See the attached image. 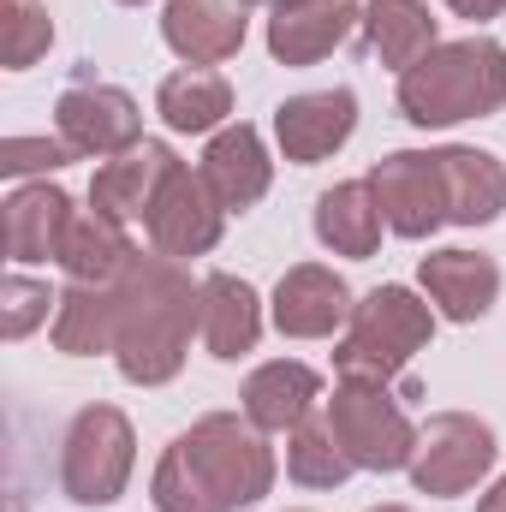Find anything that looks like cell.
Returning <instances> with one entry per match:
<instances>
[{
    "label": "cell",
    "mask_w": 506,
    "mask_h": 512,
    "mask_svg": "<svg viewBox=\"0 0 506 512\" xmlns=\"http://www.w3.org/2000/svg\"><path fill=\"white\" fill-rule=\"evenodd\" d=\"M274 489V453L251 417H197L155 465V512H245Z\"/></svg>",
    "instance_id": "cell-1"
},
{
    "label": "cell",
    "mask_w": 506,
    "mask_h": 512,
    "mask_svg": "<svg viewBox=\"0 0 506 512\" xmlns=\"http://www.w3.org/2000/svg\"><path fill=\"white\" fill-rule=\"evenodd\" d=\"M203 322V286H191V274L173 256H137L126 280H120V376L137 387H161L185 370V346L191 328Z\"/></svg>",
    "instance_id": "cell-2"
},
{
    "label": "cell",
    "mask_w": 506,
    "mask_h": 512,
    "mask_svg": "<svg viewBox=\"0 0 506 512\" xmlns=\"http://www.w3.org/2000/svg\"><path fill=\"white\" fill-rule=\"evenodd\" d=\"M506 108V48L495 36L435 42L417 66L399 72V114L423 131L489 120Z\"/></svg>",
    "instance_id": "cell-3"
},
{
    "label": "cell",
    "mask_w": 506,
    "mask_h": 512,
    "mask_svg": "<svg viewBox=\"0 0 506 512\" xmlns=\"http://www.w3.org/2000/svg\"><path fill=\"white\" fill-rule=\"evenodd\" d=\"M429 334H435V310L417 292L376 286L352 310V322L334 346V370H340V382H393L429 346Z\"/></svg>",
    "instance_id": "cell-4"
},
{
    "label": "cell",
    "mask_w": 506,
    "mask_h": 512,
    "mask_svg": "<svg viewBox=\"0 0 506 512\" xmlns=\"http://www.w3.org/2000/svg\"><path fill=\"white\" fill-rule=\"evenodd\" d=\"M137 435L120 405H84L60 441V489L78 507H114L131 483Z\"/></svg>",
    "instance_id": "cell-5"
},
{
    "label": "cell",
    "mask_w": 506,
    "mask_h": 512,
    "mask_svg": "<svg viewBox=\"0 0 506 512\" xmlns=\"http://www.w3.org/2000/svg\"><path fill=\"white\" fill-rule=\"evenodd\" d=\"M328 423L358 471H411L417 429L387 382H340L328 399Z\"/></svg>",
    "instance_id": "cell-6"
},
{
    "label": "cell",
    "mask_w": 506,
    "mask_h": 512,
    "mask_svg": "<svg viewBox=\"0 0 506 512\" xmlns=\"http://www.w3.org/2000/svg\"><path fill=\"white\" fill-rule=\"evenodd\" d=\"M495 429L471 411H435L423 429H417V453H411V483L417 495H435V501H453V495H471L489 471H495Z\"/></svg>",
    "instance_id": "cell-7"
},
{
    "label": "cell",
    "mask_w": 506,
    "mask_h": 512,
    "mask_svg": "<svg viewBox=\"0 0 506 512\" xmlns=\"http://www.w3.org/2000/svg\"><path fill=\"white\" fill-rule=\"evenodd\" d=\"M370 191L381 203L387 233H399V239H429L435 227H447V179H441L435 149H399V155L376 161Z\"/></svg>",
    "instance_id": "cell-8"
},
{
    "label": "cell",
    "mask_w": 506,
    "mask_h": 512,
    "mask_svg": "<svg viewBox=\"0 0 506 512\" xmlns=\"http://www.w3.org/2000/svg\"><path fill=\"white\" fill-rule=\"evenodd\" d=\"M60 137L72 143V155H96V161H114L143 143V114L126 90L114 84H72L54 108Z\"/></svg>",
    "instance_id": "cell-9"
},
{
    "label": "cell",
    "mask_w": 506,
    "mask_h": 512,
    "mask_svg": "<svg viewBox=\"0 0 506 512\" xmlns=\"http://www.w3.org/2000/svg\"><path fill=\"white\" fill-rule=\"evenodd\" d=\"M221 221H227V209L215 203V191L203 185V173H173L167 185H161V197H155V209H149V245L161 256H173V262H185V256H209L221 245Z\"/></svg>",
    "instance_id": "cell-10"
},
{
    "label": "cell",
    "mask_w": 506,
    "mask_h": 512,
    "mask_svg": "<svg viewBox=\"0 0 506 512\" xmlns=\"http://www.w3.org/2000/svg\"><path fill=\"white\" fill-rule=\"evenodd\" d=\"M352 310V286L322 262H298L274 286V328L286 340H328L352 322Z\"/></svg>",
    "instance_id": "cell-11"
},
{
    "label": "cell",
    "mask_w": 506,
    "mask_h": 512,
    "mask_svg": "<svg viewBox=\"0 0 506 512\" xmlns=\"http://www.w3.org/2000/svg\"><path fill=\"white\" fill-rule=\"evenodd\" d=\"M358 24H364L358 0H274V12H268V54L280 66H316Z\"/></svg>",
    "instance_id": "cell-12"
},
{
    "label": "cell",
    "mask_w": 506,
    "mask_h": 512,
    "mask_svg": "<svg viewBox=\"0 0 506 512\" xmlns=\"http://www.w3.org/2000/svg\"><path fill=\"white\" fill-rule=\"evenodd\" d=\"M179 173V155L167 149V143H155V137H143L137 149L126 155H114V161H102L96 167V179H90V209L96 215H108V221H149V209H155V197H161V185Z\"/></svg>",
    "instance_id": "cell-13"
},
{
    "label": "cell",
    "mask_w": 506,
    "mask_h": 512,
    "mask_svg": "<svg viewBox=\"0 0 506 512\" xmlns=\"http://www.w3.org/2000/svg\"><path fill=\"white\" fill-rule=\"evenodd\" d=\"M358 126V96L340 84V90H310V96H292L274 108V137L286 149V161L298 167H316L328 161Z\"/></svg>",
    "instance_id": "cell-14"
},
{
    "label": "cell",
    "mask_w": 506,
    "mask_h": 512,
    "mask_svg": "<svg viewBox=\"0 0 506 512\" xmlns=\"http://www.w3.org/2000/svg\"><path fill=\"white\" fill-rule=\"evenodd\" d=\"M245 0H167L161 36L185 66H221L245 48Z\"/></svg>",
    "instance_id": "cell-15"
},
{
    "label": "cell",
    "mask_w": 506,
    "mask_h": 512,
    "mask_svg": "<svg viewBox=\"0 0 506 512\" xmlns=\"http://www.w3.org/2000/svg\"><path fill=\"white\" fill-rule=\"evenodd\" d=\"M417 280L447 322H483L501 298V262L483 251H429Z\"/></svg>",
    "instance_id": "cell-16"
},
{
    "label": "cell",
    "mask_w": 506,
    "mask_h": 512,
    "mask_svg": "<svg viewBox=\"0 0 506 512\" xmlns=\"http://www.w3.org/2000/svg\"><path fill=\"white\" fill-rule=\"evenodd\" d=\"M197 173H203V185L215 191V203H221L227 215H245L251 203H262V191H268V179H274V161H268L256 126H227V131L209 137Z\"/></svg>",
    "instance_id": "cell-17"
},
{
    "label": "cell",
    "mask_w": 506,
    "mask_h": 512,
    "mask_svg": "<svg viewBox=\"0 0 506 512\" xmlns=\"http://www.w3.org/2000/svg\"><path fill=\"white\" fill-rule=\"evenodd\" d=\"M245 417H251L262 435H292L310 411H316V399H322V376L310 370V364H292V358H274V364H262L245 376Z\"/></svg>",
    "instance_id": "cell-18"
},
{
    "label": "cell",
    "mask_w": 506,
    "mask_h": 512,
    "mask_svg": "<svg viewBox=\"0 0 506 512\" xmlns=\"http://www.w3.org/2000/svg\"><path fill=\"white\" fill-rule=\"evenodd\" d=\"M72 197L60 185H24L6 197V215H0V239H6V256L12 262H48L60 256V239H66V221H72Z\"/></svg>",
    "instance_id": "cell-19"
},
{
    "label": "cell",
    "mask_w": 506,
    "mask_h": 512,
    "mask_svg": "<svg viewBox=\"0 0 506 512\" xmlns=\"http://www.w3.org/2000/svg\"><path fill=\"white\" fill-rule=\"evenodd\" d=\"M197 334H203V346H209L221 364L256 352V340H262V298H256L251 280H239V274H209V280H203V322H197Z\"/></svg>",
    "instance_id": "cell-20"
},
{
    "label": "cell",
    "mask_w": 506,
    "mask_h": 512,
    "mask_svg": "<svg viewBox=\"0 0 506 512\" xmlns=\"http://www.w3.org/2000/svg\"><path fill=\"white\" fill-rule=\"evenodd\" d=\"M78 286H120L131 268H137V245L126 239L120 221L108 215H72L66 221V239H60V256H54Z\"/></svg>",
    "instance_id": "cell-21"
},
{
    "label": "cell",
    "mask_w": 506,
    "mask_h": 512,
    "mask_svg": "<svg viewBox=\"0 0 506 512\" xmlns=\"http://www.w3.org/2000/svg\"><path fill=\"white\" fill-rule=\"evenodd\" d=\"M441 155V179H447V221L453 227H489L506 209V167L489 149H435Z\"/></svg>",
    "instance_id": "cell-22"
},
{
    "label": "cell",
    "mask_w": 506,
    "mask_h": 512,
    "mask_svg": "<svg viewBox=\"0 0 506 512\" xmlns=\"http://www.w3.org/2000/svg\"><path fill=\"white\" fill-rule=\"evenodd\" d=\"M120 340V286H66L54 304V346L66 358H96L114 352Z\"/></svg>",
    "instance_id": "cell-23"
},
{
    "label": "cell",
    "mask_w": 506,
    "mask_h": 512,
    "mask_svg": "<svg viewBox=\"0 0 506 512\" xmlns=\"http://www.w3.org/2000/svg\"><path fill=\"white\" fill-rule=\"evenodd\" d=\"M381 203L370 191V179H346L334 191L316 197V239L334 256H376L381 245Z\"/></svg>",
    "instance_id": "cell-24"
},
{
    "label": "cell",
    "mask_w": 506,
    "mask_h": 512,
    "mask_svg": "<svg viewBox=\"0 0 506 512\" xmlns=\"http://www.w3.org/2000/svg\"><path fill=\"white\" fill-rule=\"evenodd\" d=\"M155 114L167 120V131H215L227 114H233V84L209 66H185L173 78H161L155 90Z\"/></svg>",
    "instance_id": "cell-25"
},
{
    "label": "cell",
    "mask_w": 506,
    "mask_h": 512,
    "mask_svg": "<svg viewBox=\"0 0 506 512\" xmlns=\"http://www.w3.org/2000/svg\"><path fill=\"white\" fill-rule=\"evenodd\" d=\"M364 36L376 48L381 66H417L435 42H441V24L429 18L423 0H370L364 6Z\"/></svg>",
    "instance_id": "cell-26"
},
{
    "label": "cell",
    "mask_w": 506,
    "mask_h": 512,
    "mask_svg": "<svg viewBox=\"0 0 506 512\" xmlns=\"http://www.w3.org/2000/svg\"><path fill=\"white\" fill-rule=\"evenodd\" d=\"M352 471H358V465H352V453L340 447L334 423L304 417V423L292 429V441H286V477H292V483H304V489H340Z\"/></svg>",
    "instance_id": "cell-27"
},
{
    "label": "cell",
    "mask_w": 506,
    "mask_h": 512,
    "mask_svg": "<svg viewBox=\"0 0 506 512\" xmlns=\"http://www.w3.org/2000/svg\"><path fill=\"white\" fill-rule=\"evenodd\" d=\"M48 42H54V18H48L42 0H6L0 6V60H6V72L36 66L48 54Z\"/></svg>",
    "instance_id": "cell-28"
},
{
    "label": "cell",
    "mask_w": 506,
    "mask_h": 512,
    "mask_svg": "<svg viewBox=\"0 0 506 512\" xmlns=\"http://www.w3.org/2000/svg\"><path fill=\"white\" fill-rule=\"evenodd\" d=\"M54 304H60V298H54L42 280H30V274H6V286H0V334H6V340H24L36 322H48Z\"/></svg>",
    "instance_id": "cell-29"
},
{
    "label": "cell",
    "mask_w": 506,
    "mask_h": 512,
    "mask_svg": "<svg viewBox=\"0 0 506 512\" xmlns=\"http://www.w3.org/2000/svg\"><path fill=\"white\" fill-rule=\"evenodd\" d=\"M72 161V143L66 137H6L0 143V173H54Z\"/></svg>",
    "instance_id": "cell-30"
},
{
    "label": "cell",
    "mask_w": 506,
    "mask_h": 512,
    "mask_svg": "<svg viewBox=\"0 0 506 512\" xmlns=\"http://www.w3.org/2000/svg\"><path fill=\"white\" fill-rule=\"evenodd\" d=\"M459 18H471V24H483V18H501L506 12V0H447Z\"/></svg>",
    "instance_id": "cell-31"
},
{
    "label": "cell",
    "mask_w": 506,
    "mask_h": 512,
    "mask_svg": "<svg viewBox=\"0 0 506 512\" xmlns=\"http://www.w3.org/2000/svg\"><path fill=\"white\" fill-rule=\"evenodd\" d=\"M477 512H506V477L489 489V495H483V501H477Z\"/></svg>",
    "instance_id": "cell-32"
},
{
    "label": "cell",
    "mask_w": 506,
    "mask_h": 512,
    "mask_svg": "<svg viewBox=\"0 0 506 512\" xmlns=\"http://www.w3.org/2000/svg\"><path fill=\"white\" fill-rule=\"evenodd\" d=\"M376 512H411V507H376Z\"/></svg>",
    "instance_id": "cell-33"
},
{
    "label": "cell",
    "mask_w": 506,
    "mask_h": 512,
    "mask_svg": "<svg viewBox=\"0 0 506 512\" xmlns=\"http://www.w3.org/2000/svg\"><path fill=\"white\" fill-rule=\"evenodd\" d=\"M245 6H274V0H245Z\"/></svg>",
    "instance_id": "cell-34"
},
{
    "label": "cell",
    "mask_w": 506,
    "mask_h": 512,
    "mask_svg": "<svg viewBox=\"0 0 506 512\" xmlns=\"http://www.w3.org/2000/svg\"><path fill=\"white\" fill-rule=\"evenodd\" d=\"M120 6H143V0H120Z\"/></svg>",
    "instance_id": "cell-35"
},
{
    "label": "cell",
    "mask_w": 506,
    "mask_h": 512,
    "mask_svg": "<svg viewBox=\"0 0 506 512\" xmlns=\"http://www.w3.org/2000/svg\"><path fill=\"white\" fill-rule=\"evenodd\" d=\"M12 512H24V507H12Z\"/></svg>",
    "instance_id": "cell-36"
}]
</instances>
